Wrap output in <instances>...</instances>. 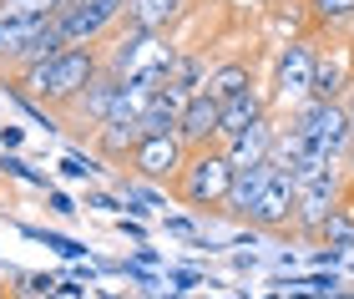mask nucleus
<instances>
[{
  "mask_svg": "<svg viewBox=\"0 0 354 299\" xmlns=\"http://www.w3.org/2000/svg\"><path fill=\"white\" fill-rule=\"evenodd\" d=\"M102 71H106V51L102 46H71V51L41 61V66H30V71H15L6 82V91L15 102L41 107V112H71Z\"/></svg>",
  "mask_w": 354,
  "mask_h": 299,
  "instance_id": "f257e3e1",
  "label": "nucleus"
},
{
  "mask_svg": "<svg viewBox=\"0 0 354 299\" xmlns=\"http://www.w3.org/2000/svg\"><path fill=\"white\" fill-rule=\"evenodd\" d=\"M233 178H238V167L228 163L223 143L198 147V152H187L183 172L172 178V198L187 203V208H198V213H223L228 208V193H233Z\"/></svg>",
  "mask_w": 354,
  "mask_h": 299,
  "instance_id": "f03ea898",
  "label": "nucleus"
},
{
  "mask_svg": "<svg viewBox=\"0 0 354 299\" xmlns=\"http://www.w3.org/2000/svg\"><path fill=\"white\" fill-rule=\"evenodd\" d=\"M288 127L299 137H309L334 167H344V157L354 147V127H349V107L344 102H304V107L288 112Z\"/></svg>",
  "mask_w": 354,
  "mask_h": 299,
  "instance_id": "7ed1b4c3",
  "label": "nucleus"
},
{
  "mask_svg": "<svg viewBox=\"0 0 354 299\" xmlns=\"http://www.w3.org/2000/svg\"><path fill=\"white\" fill-rule=\"evenodd\" d=\"M122 15H127V0H71L56 15V30L66 46H102L122 26Z\"/></svg>",
  "mask_w": 354,
  "mask_h": 299,
  "instance_id": "20e7f679",
  "label": "nucleus"
},
{
  "mask_svg": "<svg viewBox=\"0 0 354 299\" xmlns=\"http://www.w3.org/2000/svg\"><path fill=\"white\" fill-rule=\"evenodd\" d=\"M354 91V36H319L309 102H349Z\"/></svg>",
  "mask_w": 354,
  "mask_h": 299,
  "instance_id": "39448f33",
  "label": "nucleus"
},
{
  "mask_svg": "<svg viewBox=\"0 0 354 299\" xmlns=\"http://www.w3.org/2000/svg\"><path fill=\"white\" fill-rule=\"evenodd\" d=\"M339 198H344L339 167L304 178V183H299V203H294V233H299V239H314V244H319V233H324L329 213L339 208Z\"/></svg>",
  "mask_w": 354,
  "mask_h": 299,
  "instance_id": "423d86ee",
  "label": "nucleus"
},
{
  "mask_svg": "<svg viewBox=\"0 0 354 299\" xmlns=\"http://www.w3.org/2000/svg\"><path fill=\"white\" fill-rule=\"evenodd\" d=\"M314 56H319V36H314V30H304V36H288V41H283L279 61H273V91H279V102H294V107L309 102Z\"/></svg>",
  "mask_w": 354,
  "mask_h": 299,
  "instance_id": "0eeeda50",
  "label": "nucleus"
},
{
  "mask_svg": "<svg viewBox=\"0 0 354 299\" xmlns=\"http://www.w3.org/2000/svg\"><path fill=\"white\" fill-rule=\"evenodd\" d=\"M294 203H299V178L288 167H273L268 188L248 208V228L253 233H294Z\"/></svg>",
  "mask_w": 354,
  "mask_h": 299,
  "instance_id": "6e6552de",
  "label": "nucleus"
},
{
  "mask_svg": "<svg viewBox=\"0 0 354 299\" xmlns=\"http://www.w3.org/2000/svg\"><path fill=\"white\" fill-rule=\"evenodd\" d=\"M187 163V143L177 132H162V137H142V147L132 152V163H127V172H132L137 183H167L183 172Z\"/></svg>",
  "mask_w": 354,
  "mask_h": 299,
  "instance_id": "1a4fd4ad",
  "label": "nucleus"
},
{
  "mask_svg": "<svg viewBox=\"0 0 354 299\" xmlns=\"http://www.w3.org/2000/svg\"><path fill=\"white\" fill-rule=\"evenodd\" d=\"M177 137L187 143V152H198V147H218V143H223V102H218V97H207V91H198V97L183 107Z\"/></svg>",
  "mask_w": 354,
  "mask_h": 299,
  "instance_id": "9d476101",
  "label": "nucleus"
},
{
  "mask_svg": "<svg viewBox=\"0 0 354 299\" xmlns=\"http://www.w3.org/2000/svg\"><path fill=\"white\" fill-rule=\"evenodd\" d=\"M273 147H279V122H273V112H268L263 122H253V127H243L238 137H228V143H223V152H228L233 167L273 163Z\"/></svg>",
  "mask_w": 354,
  "mask_h": 299,
  "instance_id": "9b49d317",
  "label": "nucleus"
},
{
  "mask_svg": "<svg viewBox=\"0 0 354 299\" xmlns=\"http://www.w3.org/2000/svg\"><path fill=\"white\" fill-rule=\"evenodd\" d=\"M187 10H192V0H127L122 26L147 30V36H167V30H172L177 21H183Z\"/></svg>",
  "mask_w": 354,
  "mask_h": 299,
  "instance_id": "f8f14e48",
  "label": "nucleus"
},
{
  "mask_svg": "<svg viewBox=\"0 0 354 299\" xmlns=\"http://www.w3.org/2000/svg\"><path fill=\"white\" fill-rule=\"evenodd\" d=\"M142 132L137 122H106V127H96L91 132V147H96V157H102V163H117V167H127L132 163V152L142 147Z\"/></svg>",
  "mask_w": 354,
  "mask_h": 299,
  "instance_id": "ddd939ff",
  "label": "nucleus"
},
{
  "mask_svg": "<svg viewBox=\"0 0 354 299\" xmlns=\"http://www.w3.org/2000/svg\"><path fill=\"white\" fill-rule=\"evenodd\" d=\"M273 167H279V163L238 167V178H233V193H228V208H223V218H238V224H248V208H253V203H259V193L268 188Z\"/></svg>",
  "mask_w": 354,
  "mask_h": 299,
  "instance_id": "4468645a",
  "label": "nucleus"
},
{
  "mask_svg": "<svg viewBox=\"0 0 354 299\" xmlns=\"http://www.w3.org/2000/svg\"><path fill=\"white\" fill-rule=\"evenodd\" d=\"M304 21H309L314 36H349L354 0H304Z\"/></svg>",
  "mask_w": 354,
  "mask_h": 299,
  "instance_id": "2eb2a0df",
  "label": "nucleus"
},
{
  "mask_svg": "<svg viewBox=\"0 0 354 299\" xmlns=\"http://www.w3.org/2000/svg\"><path fill=\"white\" fill-rule=\"evenodd\" d=\"M263 117H268L263 87H248V91H238V97H228V102H223V143L238 137L243 127H253V122H263Z\"/></svg>",
  "mask_w": 354,
  "mask_h": 299,
  "instance_id": "dca6fc26",
  "label": "nucleus"
},
{
  "mask_svg": "<svg viewBox=\"0 0 354 299\" xmlns=\"http://www.w3.org/2000/svg\"><path fill=\"white\" fill-rule=\"evenodd\" d=\"M248 87H259L248 61H223V66L207 71V87L203 91H207V97H218V102H228V97H238V91H248Z\"/></svg>",
  "mask_w": 354,
  "mask_h": 299,
  "instance_id": "f3484780",
  "label": "nucleus"
},
{
  "mask_svg": "<svg viewBox=\"0 0 354 299\" xmlns=\"http://www.w3.org/2000/svg\"><path fill=\"white\" fill-rule=\"evenodd\" d=\"M30 239H41L46 248H56L61 259H86V244H76V239H61V233H46V228H26Z\"/></svg>",
  "mask_w": 354,
  "mask_h": 299,
  "instance_id": "a211bd4d",
  "label": "nucleus"
},
{
  "mask_svg": "<svg viewBox=\"0 0 354 299\" xmlns=\"http://www.w3.org/2000/svg\"><path fill=\"white\" fill-rule=\"evenodd\" d=\"M61 172L82 183V178H91V172H96V163H91V157H82V152H66V157H61Z\"/></svg>",
  "mask_w": 354,
  "mask_h": 299,
  "instance_id": "6ab92c4d",
  "label": "nucleus"
},
{
  "mask_svg": "<svg viewBox=\"0 0 354 299\" xmlns=\"http://www.w3.org/2000/svg\"><path fill=\"white\" fill-rule=\"evenodd\" d=\"M167 279H172V284H183V289H192V284H203V274H198V269H172Z\"/></svg>",
  "mask_w": 354,
  "mask_h": 299,
  "instance_id": "aec40b11",
  "label": "nucleus"
},
{
  "mask_svg": "<svg viewBox=\"0 0 354 299\" xmlns=\"http://www.w3.org/2000/svg\"><path fill=\"white\" fill-rule=\"evenodd\" d=\"M46 198H51V208H56L61 218H71V213H76V203H71L66 193H56V188H51V193H46Z\"/></svg>",
  "mask_w": 354,
  "mask_h": 299,
  "instance_id": "412c9836",
  "label": "nucleus"
},
{
  "mask_svg": "<svg viewBox=\"0 0 354 299\" xmlns=\"http://www.w3.org/2000/svg\"><path fill=\"white\" fill-rule=\"evenodd\" d=\"M86 203H91V208H127V203L111 198V193H86Z\"/></svg>",
  "mask_w": 354,
  "mask_h": 299,
  "instance_id": "4be33fe9",
  "label": "nucleus"
},
{
  "mask_svg": "<svg viewBox=\"0 0 354 299\" xmlns=\"http://www.w3.org/2000/svg\"><path fill=\"white\" fill-rule=\"evenodd\" d=\"M0 147H21V127H6V132H0Z\"/></svg>",
  "mask_w": 354,
  "mask_h": 299,
  "instance_id": "5701e85b",
  "label": "nucleus"
},
{
  "mask_svg": "<svg viewBox=\"0 0 354 299\" xmlns=\"http://www.w3.org/2000/svg\"><path fill=\"white\" fill-rule=\"evenodd\" d=\"M167 228L172 233H198V228H192V218H167Z\"/></svg>",
  "mask_w": 354,
  "mask_h": 299,
  "instance_id": "b1692460",
  "label": "nucleus"
},
{
  "mask_svg": "<svg viewBox=\"0 0 354 299\" xmlns=\"http://www.w3.org/2000/svg\"><path fill=\"white\" fill-rule=\"evenodd\" d=\"M314 299H319V294H314Z\"/></svg>",
  "mask_w": 354,
  "mask_h": 299,
  "instance_id": "393cba45",
  "label": "nucleus"
}]
</instances>
